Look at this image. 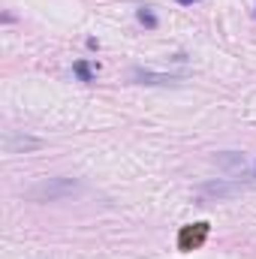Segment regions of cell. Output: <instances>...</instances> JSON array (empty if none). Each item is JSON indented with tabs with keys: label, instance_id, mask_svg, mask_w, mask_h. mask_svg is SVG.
I'll use <instances>...</instances> for the list:
<instances>
[{
	"label": "cell",
	"instance_id": "obj_1",
	"mask_svg": "<svg viewBox=\"0 0 256 259\" xmlns=\"http://www.w3.org/2000/svg\"><path fill=\"white\" fill-rule=\"evenodd\" d=\"M75 193H78V181L75 178H46L36 187H30L24 196L30 202H61V199H69Z\"/></svg>",
	"mask_w": 256,
	"mask_h": 259
},
{
	"label": "cell",
	"instance_id": "obj_2",
	"mask_svg": "<svg viewBox=\"0 0 256 259\" xmlns=\"http://www.w3.org/2000/svg\"><path fill=\"white\" fill-rule=\"evenodd\" d=\"M199 193L211 196V199H235L244 193V184L238 178H217V181H205L199 187Z\"/></svg>",
	"mask_w": 256,
	"mask_h": 259
},
{
	"label": "cell",
	"instance_id": "obj_3",
	"mask_svg": "<svg viewBox=\"0 0 256 259\" xmlns=\"http://www.w3.org/2000/svg\"><path fill=\"white\" fill-rule=\"evenodd\" d=\"M36 148H42V142L33 139V136L15 133V130L3 133V154H27V151H36Z\"/></svg>",
	"mask_w": 256,
	"mask_h": 259
},
{
	"label": "cell",
	"instance_id": "obj_4",
	"mask_svg": "<svg viewBox=\"0 0 256 259\" xmlns=\"http://www.w3.org/2000/svg\"><path fill=\"white\" fill-rule=\"evenodd\" d=\"M214 163H217L229 178H241V175L247 172V157H244L241 151H220V154L214 157Z\"/></svg>",
	"mask_w": 256,
	"mask_h": 259
},
{
	"label": "cell",
	"instance_id": "obj_6",
	"mask_svg": "<svg viewBox=\"0 0 256 259\" xmlns=\"http://www.w3.org/2000/svg\"><path fill=\"white\" fill-rule=\"evenodd\" d=\"M139 84H178V81H184V75H175V72H151V69H133L130 72Z\"/></svg>",
	"mask_w": 256,
	"mask_h": 259
},
{
	"label": "cell",
	"instance_id": "obj_5",
	"mask_svg": "<svg viewBox=\"0 0 256 259\" xmlns=\"http://www.w3.org/2000/svg\"><path fill=\"white\" fill-rule=\"evenodd\" d=\"M205 238H208V223H193V226H184V229H181L178 247H181V250H193V247H199Z\"/></svg>",
	"mask_w": 256,
	"mask_h": 259
},
{
	"label": "cell",
	"instance_id": "obj_8",
	"mask_svg": "<svg viewBox=\"0 0 256 259\" xmlns=\"http://www.w3.org/2000/svg\"><path fill=\"white\" fill-rule=\"evenodd\" d=\"M75 75H78L81 81H91V75H94V72H91V64H88V61H78V64H75Z\"/></svg>",
	"mask_w": 256,
	"mask_h": 259
},
{
	"label": "cell",
	"instance_id": "obj_9",
	"mask_svg": "<svg viewBox=\"0 0 256 259\" xmlns=\"http://www.w3.org/2000/svg\"><path fill=\"white\" fill-rule=\"evenodd\" d=\"M175 3H181V6H193V3H199V0H175Z\"/></svg>",
	"mask_w": 256,
	"mask_h": 259
},
{
	"label": "cell",
	"instance_id": "obj_7",
	"mask_svg": "<svg viewBox=\"0 0 256 259\" xmlns=\"http://www.w3.org/2000/svg\"><path fill=\"white\" fill-rule=\"evenodd\" d=\"M139 21L145 27H157V15L151 12V6H139Z\"/></svg>",
	"mask_w": 256,
	"mask_h": 259
}]
</instances>
